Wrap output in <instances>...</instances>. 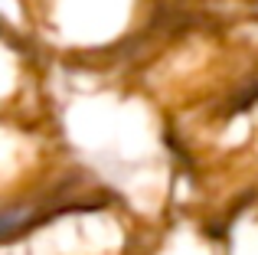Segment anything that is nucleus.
Here are the masks:
<instances>
[{
	"label": "nucleus",
	"mask_w": 258,
	"mask_h": 255,
	"mask_svg": "<svg viewBox=\"0 0 258 255\" xmlns=\"http://www.w3.org/2000/svg\"><path fill=\"white\" fill-rule=\"evenodd\" d=\"M144 0H36V36L59 52H108L134 36Z\"/></svg>",
	"instance_id": "f257e3e1"
},
{
	"label": "nucleus",
	"mask_w": 258,
	"mask_h": 255,
	"mask_svg": "<svg viewBox=\"0 0 258 255\" xmlns=\"http://www.w3.org/2000/svg\"><path fill=\"white\" fill-rule=\"evenodd\" d=\"M43 157V141L33 124L13 118V111H0V193L36 186Z\"/></svg>",
	"instance_id": "f03ea898"
},
{
	"label": "nucleus",
	"mask_w": 258,
	"mask_h": 255,
	"mask_svg": "<svg viewBox=\"0 0 258 255\" xmlns=\"http://www.w3.org/2000/svg\"><path fill=\"white\" fill-rule=\"evenodd\" d=\"M49 213L52 200L39 183L23 190H4L0 193V252L20 245Z\"/></svg>",
	"instance_id": "7ed1b4c3"
},
{
	"label": "nucleus",
	"mask_w": 258,
	"mask_h": 255,
	"mask_svg": "<svg viewBox=\"0 0 258 255\" xmlns=\"http://www.w3.org/2000/svg\"><path fill=\"white\" fill-rule=\"evenodd\" d=\"M30 82H33V69L23 39L0 30V111L17 108L20 105L17 98H23V92H30Z\"/></svg>",
	"instance_id": "20e7f679"
},
{
	"label": "nucleus",
	"mask_w": 258,
	"mask_h": 255,
	"mask_svg": "<svg viewBox=\"0 0 258 255\" xmlns=\"http://www.w3.org/2000/svg\"><path fill=\"white\" fill-rule=\"evenodd\" d=\"M226 255H258V210H245L232 223Z\"/></svg>",
	"instance_id": "39448f33"
},
{
	"label": "nucleus",
	"mask_w": 258,
	"mask_h": 255,
	"mask_svg": "<svg viewBox=\"0 0 258 255\" xmlns=\"http://www.w3.org/2000/svg\"><path fill=\"white\" fill-rule=\"evenodd\" d=\"M248 4H258V0H248Z\"/></svg>",
	"instance_id": "423d86ee"
}]
</instances>
